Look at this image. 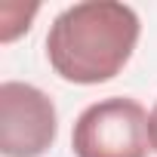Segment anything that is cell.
<instances>
[{
	"instance_id": "cell-1",
	"label": "cell",
	"mask_w": 157,
	"mask_h": 157,
	"mask_svg": "<svg viewBox=\"0 0 157 157\" xmlns=\"http://www.w3.org/2000/svg\"><path fill=\"white\" fill-rule=\"evenodd\" d=\"M139 16L117 0H90L62 10L46 34V59L68 83H105L123 71L139 43Z\"/></svg>"
},
{
	"instance_id": "cell-2",
	"label": "cell",
	"mask_w": 157,
	"mask_h": 157,
	"mask_svg": "<svg viewBox=\"0 0 157 157\" xmlns=\"http://www.w3.org/2000/svg\"><path fill=\"white\" fill-rule=\"evenodd\" d=\"M148 111L136 99L111 96L90 105L74 123V157H148L151 129Z\"/></svg>"
},
{
	"instance_id": "cell-3",
	"label": "cell",
	"mask_w": 157,
	"mask_h": 157,
	"mask_svg": "<svg viewBox=\"0 0 157 157\" xmlns=\"http://www.w3.org/2000/svg\"><path fill=\"white\" fill-rule=\"evenodd\" d=\"M59 132L52 99L22 80L0 86V154L3 157H43Z\"/></svg>"
},
{
	"instance_id": "cell-4",
	"label": "cell",
	"mask_w": 157,
	"mask_h": 157,
	"mask_svg": "<svg viewBox=\"0 0 157 157\" xmlns=\"http://www.w3.org/2000/svg\"><path fill=\"white\" fill-rule=\"evenodd\" d=\"M148 129H151V148L157 154V105L151 108V117H148Z\"/></svg>"
}]
</instances>
